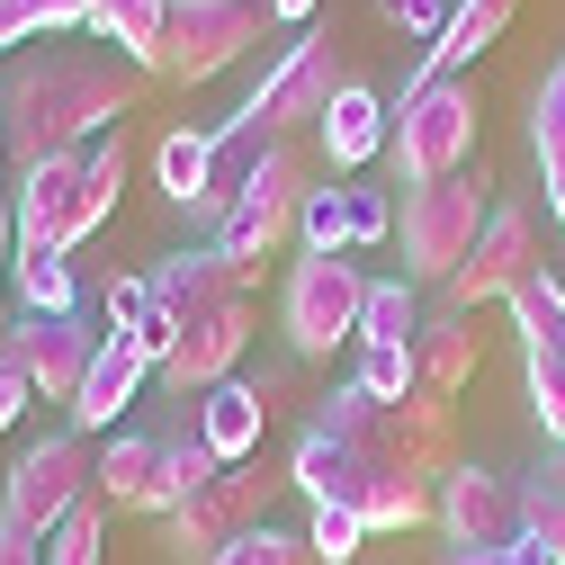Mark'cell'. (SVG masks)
Returning a JSON list of instances; mask_svg holds the SVG:
<instances>
[{"mask_svg":"<svg viewBox=\"0 0 565 565\" xmlns=\"http://www.w3.org/2000/svg\"><path fill=\"white\" fill-rule=\"evenodd\" d=\"M135 73L126 54H90V45H28L10 54V73H0V135H10V171L45 162V153H90L99 135L126 126Z\"/></svg>","mask_w":565,"mask_h":565,"instance_id":"cell-1","label":"cell"},{"mask_svg":"<svg viewBox=\"0 0 565 565\" xmlns=\"http://www.w3.org/2000/svg\"><path fill=\"white\" fill-rule=\"evenodd\" d=\"M360 306H369V269L350 252H306L288 269V341H297V360H332L341 341H360Z\"/></svg>","mask_w":565,"mask_h":565,"instance_id":"cell-8","label":"cell"},{"mask_svg":"<svg viewBox=\"0 0 565 565\" xmlns=\"http://www.w3.org/2000/svg\"><path fill=\"white\" fill-rule=\"evenodd\" d=\"M377 10L404 28V36H440L449 28V10H458V0H377Z\"/></svg>","mask_w":565,"mask_h":565,"instance_id":"cell-40","label":"cell"},{"mask_svg":"<svg viewBox=\"0 0 565 565\" xmlns=\"http://www.w3.org/2000/svg\"><path fill=\"white\" fill-rule=\"evenodd\" d=\"M360 341H386V350H413V341H422V297H413V278H369Z\"/></svg>","mask_w":565,"mask_h":565,"instance_id":"cell-27","label":"cell"},{"mask_svg":"<svg viewBox=\"0 0 565 565\" xmlns=\"http://www.w3.org/2000/svg\"><path fill=\"white\" fill-rule=\"evenodd\" d=\"M206 565H315V556H306V539H288V530H269V521H260V530H243L234 547H216Z\"/></svg>","mask_w":565,"mask_h":565,"instance_id":"cell-33","label":"cell"},{"mask_svg":"<svg viewBox=\"0 0 565 565\" xmlns=\"http://www.w3.org/2000/svg\"><path fill=\"white\" fill-rule=\"evenodd\" d=\"M90 153H45L10 180V243L19 252H63L73 260L90 243Z\"/></svg>","mask_w":565,"mask_h":565,"instance_id":"cell-7","label":"cell"},{"mask_svg":"<svg viewBox=\"0 0 565 565\" xmlns=\"http://www.w3.org/2000/svg\"><path fill=\"white\" fill-rule=\"evenodd\" d=\"M234 297H252V278L216 252V243H206V252H171L162 269H153V306L189 332V323H206V315H225Z\"/></svg>","mask_w":565,"mask_h":565,"instance_id":"cell-19","label":"cell"},{"mask_svg":"<svg viewBox=\"0 0 565 565\" xmlns=\"http://www.w3.org/2000/svg\"><path fill=\"white\" fill-rule=\"evenodd\" d=\"M458 565H467V556H458Z\"/></svg>","mask_w":565,"mask_h":565,"instance_id":"cell-47","label":"cell"},{"mask_svg":"<svg viewBox=\"0 0 565 565\" xmlns=\"http://www.w3.org/2000/svg\"><path fill=\"white\" fill-rule=\"evenodd\" d=\"M45 565H99V503H82L73 521L45 539Z\"/></svg>","mask_w":565,"mask_h":565,"instance_id":"cell-38","label":"cell"},{"mask_svg":"<svg viewBox=\"0 0 565 565\" xmlns=\"http://www.w3.org/2000/svg\"><path fill=\"white\" fill-rule=\"evenodd\" d=\"M440 530H449L467 556L530 539V484H521V476H493V467H458V476H440Z\"/></svg>","mask_w":565,"mask_h":565,"instance_id":"cell-12","label":"cell"},{"mask_svg":"<svg viewBox=\"0 0 565 565\" xmlns=\"http://www.w3.org/2000/svg\"><path fill=\"white\" fill-rule=\"evenodd\" d=\"M530 153H539V189H547V225L565 234V126H530Z\"/></svg>","mask_w":565,"mask_h":565,"instance_id":"cell-36","label":"cell"},{"mask_svg":"<svg viewBox=\"0 0 565 565\" xmlns=\"http://www.w3.org/2000/svg\"><path fill=\"white\" fill-rule=\"evenodd\" d=\"M315 10H323V0H269V19H278V28H297V36L315 28Z\"/></svg>","mask_w":565,"mask_h":565,"instance_id":"cell-44","label":"cell"},{"mask_svg":"<svg viewBox=\"0 0 565 565\" xmlns=\"http://www.w3.org/2000/svg\"><path fill=\"white\" fill-rule=\"evenodd\" d=\"M530 539L547 547V565H565V484L556 476H530Z\"/></svg>","mask_w":565,"mask_h":565,"instance_id":"cell-35","label":"cell"},{"mask_svg":"<svg viewBox=\"0 0 565 565\" xmlns=\"http://www.w3.org/2000/svg\"><path fill=\"white\" fill-rule=\"evenodd\" d=\"M28 404H36V386L10 369V350H0V431H19V413H28Z\"/></svg>","mask_w":565,"mask_h":565,"instance_id":"cell-41","label":"cell"},{"mask_svg":"<svg viewBox=\"0 0 565 565\" xmlns=\"http://www.w3.org/2000/svg\"><path fill=\"white\" fill-rule=\"evenodd\" d=\"M323 431L350 440V449H369V458H386V467L413 476V484L458 476V413H449L440 386H413L404 404H377L360 377H350V386L323 395Z\"/></svg>","mask_w":565,"mask_h":565,"instance_id":"cell-2","label":"cell"},{"mask_svg":"<svg viewBox=\"0 0 565 565\" xmlns=\"http://www.w3.org/2000/svg\"><path fill=\"white\" fill-rule=\"evenodd\" d=\"M153 377H162V360L135 332H99V360H90V377L73 395V431H117V413L145 395Z\"/></svg>","mask_w":565,"mask_h":565,"instance_id":"cell-16","label":"cell"},{"mask_svg":"<svg viewBox=\"0 0 565 565\" xmlns=\"http://www.w3.org/2000/svg\"><path fill=\"white\" fill-rule=\"evenodd\" d=\"M162 28H171V0H99L90 10V36L117 45L135 73H162Z\"/></svg>","mask_w":565,"mask_h":565,"instance_id":"cell-25","label":"cell"},{"mask_svg":"<svg viewBox=\"0 0 565 565\" xmlns=\"http://www.w3.org/2000/svg\"><path fill=\"white\" fill-rule=\"evenodd\" d=\"M360 386H369L377 404H404V395L422 386V369H413V350H386V341H360Z\"/></svg>","mask_w":565,"mask_h":565,"instance_id":"cell-31","label":"cell"},{"mask_svg":"<svg viewBox=\"0 0 565 565\" xmlns=\"http://www.w3.org/2000/svg\"><path fill=\"white\" fill-rule=\"evenodd\" d=\"M99 306H108V332H135V323L153 315V278H108Z\"/></svg>","mask_w":565,"mask_h":565,"instance_id":"cell-39","label":"cell"},{"mask_svg":"<svg viewBox=\"0 0 565 565\" xmlns=\"http://www.w3.org/2000/svg\"><path fill=\"white\" fill-rule=\"evenodd\" d=\"M360 539H369V521H360V512L315 503V521H306V556H315V565H350V556H360Z\"/></svg>","mask_w":565,"mask_h":565,"instance_id":"cell-30","label":"cell"},{"mask_svg":"<svg viewBox=\"0 0 565 565\" xmlns=\"http://www.w3.org/2000/svg\"><path fill=\"white\" fill-rule=\"evenodd\" d=\"M260 28H269V0H171L162 73L171 82H216L260 45Z\"/></svg>","mask_w":565,"mask_h":565,"instance_id":"cell-9","label":"cell"},{"mask_svg":"<svg viewBox=\"0 0 565 565\" xmlns=\"http://www.w3.org/2000/svg\"><path fill=\"white\" fill-rule=\"evenodd\" d=\"M530 278H547L539 216H530V206H493L484 234H476V252H467V269L449 278V306H458V315H476V306H512Z\"/></svg>","mask_w":565,"mask_h":565,"instance_id":"cell-10","label":"cell"},{"mask_svg":"<svg viewBox=\"0 0 565 565\" xmlns=\"http://www.w3.org/2000/svg\"><path fill=\"white\" fill-rule=\"evenodd\" d=\"M278 145H288V135H269L260 117H243V108H234L216 135H206V189H198V216H206V225H225L234 206H243V189L260 180V162H269Z\"/></svg>","mask_w":565,"mask_h":565,"instance_id":"cell-17","label":"cell"},{"mask_svg":"<svg viewBox=\"0 0 565 565\" xmlns=\"http://www.w3.org/2000/svg\"><path fill=\"white\" fill-rule=\"evenodd\" d=\"M269 484H278V476H260V467H225L206 493H189V503L171 512V539L206 565L216 547H234L243 530H260V521H269Z\"/></svg>","mask_w":565,"mask_h":565,"instance_id":"cell-15","label":"cell"},{"mask_svg":"<svg viewBox=\"0 0 565 565\" xmlns=\"http://www.w3.org/2000/svg\"><path fill=\"white\" fill-rule=\"evenodd\" d=\"M395 135H386V162L404 189H431V180H458L467 153H476V90L467 82H404L395 99Z\"/></svg>","mask_w":565,"mask_h":565,"instance_id":"cell-3","label":"cell"},{"mask_svg":"<svg viewBox=\"0 0 565 565\" xmlns=\"http://www.w3.org/2000/svg\"><path fill=\"white\" fill-rule=\"evenodd\" d=\"M198 431H206V449H216L225 467H252V458H260V431H269L260 386H243V377L206 386V395H198Z\"/></svg>","mask_w":565,"mask_h":565,"instance_id":"cell-22","label":"cell"},{"mask_svg":"<svg viewBox=\"0 0 565 565\" xmlns=\"http://www.w3.org/2000/svg\"><path fill=\"white\" fill-rule=\"evenodd\" d=\"M297 243H306V252H350V189H315V198H306Z\"/></svg>","mask_w":565,"mask_h":565,"instance_id":"cell-32","label":"cell"},{"mask_svg":"<svg viewBox=\"0 0 565 565\" xmlns=\"http://www.w3.org/2000/svg\"><path fill=\"white\" fill-rule=\"evenodd\" d=\"M10 180H19V171H10V135H0V198H10Z\"/></svg>","mask_w":565,"mask_h":565,"instance_id":"cell-45","label":"cell"},{"mask_svg":"<svg viewBox=\"0 0 565 565\" xmlns=\"http://www.w3.org/2000/svg\"><path fill=\"white\" fill-rule=\"evenodd\" d=\"M306 198H315V162H306V145L288 135L269 162H260V180L243 189V206L216 225V252L243 269V278H260V260L278 252V243H297V225H306Z\"/></svg>","mask_w":565,"mask_h":565,"instance_id":"cell-6","label":"cell"},{"mask_svg":"<svg viewBox=\"0 0 565 565\" xmlns=\"http://www.w3.org/2000/svg\"><path fill=\"white\" fill-rule=\"evenodd\" d=\"M547 476H556V484H565V449H556V467H547Z\"/></svg>","mask_w":565,"mask_h":565,"instance_id":"cell-46","label":"cell"},{"mask_svg":"<svg viewBox=\"0 0 565 565\" xmlns=\"http://www.w3.org/2000/svg\"><path fill=\"white\" fill-rule=\"evenodd\" d=\"M0 350H10V369H19L45 404L73 413V395H82V377H90V360H99V332H90L82 315H19Z\"/></svg>","mask_w":565,"mask_h":565,"instance_id":"cell-13","label":"cell"},{"mask_svg":"<svg viewBox=\"0 0 565 565\" xmlns=\"http://www.w3.org/2000/svg\"><path fill=\"white\" fill-rule=\"evenodd\" d=\"M10 306L19 315H82V278L63 252H19L10 243Z\"/></svg>","mask_w":565,"mask_h":565,"instance_id":"cell-26","label":"cell"},{"mask_svg":"<svg viewBox=\"0 0 565 565\" xmlns=\"http://www.w3.org/2000/svg\"><path fill=\"white\" fill-rule=\"evenodd\" d=\"M386 234H395V198L369 189V180H350V252H369V243H386Z\"/></svg>","mask_w":565,"mask_h":565,"instance_id":"cell-37","label":"cell"},{"mask_svg":"<svg viewBox=\"0 0 565 565\" xmlns=\"http://www.w3.org/2000/svg\"><path fill=\"white\" fill-rule=\"evenodd\" d=\"M467 565H547V547H539V539H512V547H484V556H467Z\"/></svg>","mask_w":565,"mask_h":565,"instance_id":"cell-43","label":"cell"},{"mask_svg":"<svg viewBox=\"0 0 565 565\" xmlns=\"http://www.w3.org/2000/svg\"><path fill=\"white\" fill-rule=\"evenodd\" d=\"M90 493H99L108 512H162V440L153 431H108Z\"/></svg>","mask_w":565,"mask_h":565,"instance_id":"cell-21","label":"cell"},{"mask_svg":"<svg viewBox=\"0 0 565 565\" xmlns=\"http://www.w3.org/2000/svg\"><path fill=\"white\" fill-rule=\"evenodd\" d=\"M117 189H126V126L90 145V225H108V216H117Z\"/></svg>","mask_w":565,"mask_h":565,"instance_id":"cell-34","label":"cell"},{"mask_svg":"<svg viewBox=\"0 0 565 565\" xmlns=\"http://www.w3.org/2000/svg\"><path fill=\"white\" fill-rule=\"evenodd\" d=\"M386 135H395L386 90L341 82V90H332V108H323V126H315V145H323V162H332V171H369V162L386 153Z\"/></svg>","mask_w":565,"mask_h":565,"instance_id":"cell-20","label":"cell"},{"mask_svg":"<svg viewBox=\"0 0 565 565\" xmlns=\"http://www.w3.org/2000/svg\"><path fill=\"white\" fill-rule=\"evenodd\" d=\"M0 565H45V539H28V530L0 521Z\"/></svg>","mask_w":565,"mask_h":565,"instance_id":"cell-42","label":"cell"},{"mask_svg":"<svg viewBox=\"0 0 565 565\" xmlns=\"http://www.w3.org/2000/svg\"><path fill=\"white\" fill-rule=\"evenodd\" d=\"M216 476H225V458L206 449V431H198V422H189V431H171V440H162V512H180L189 493H206Z\"/></svg>","mask_w":565,"mask_h":565,"instance_id":"cell-28","label":"cell"},{"mask_svg":"<svg viewBox=\"0 0 565 565\" xmlns=\"http://www.w3.org/2000/svg\"><path fill=\"white\" fill-rule=\"evenodd\" d=\"M153 171H162V198L198 206V189H206V135H162V153H153Z\"/></svg>","mask_w":565,"mask_h":565,"instance_id":"cell-29","label":"cell"},{"mask_svg":"<svg viewBox=\"0 0 565 565\" xmlns=\"http://www.w3.org/2000/svg\"><path fill=\"white\" fill-rule=\"evenodd\" d=\"M90 484H99V449H90V431H45V440L19 449L10 484H0V521L28 530V539H54L82 503H99Z\"/></svg>","mask_w":565,"mask_h":565,"instance_id":"cell-4","label":"cell"},{"mask_svg":"<svg viewBox=\"0 0 565 565\" xmlns=\"http://www.w3.org/2000/svg\"><path fill=\"white\" fill-rule=\"evenodd\" d=\"M512 10H521V0H458V10H449V28L431 36V54H422V82H458L484 45H503Z\"/></svg>","mask_w":565,"mask_h":565,"instance_id":"cell-23","label":"cell"},{"mask_svg":"<svg viewBox=\"0 0 565 565\" xmlns=\"http://www.w3.org/2000/svg\"><path fill=\"white\" fill-rule=\"evenodd\" d=\"M484 162L458 171V180H431V189H404V278L413 288H449L467 269L476 234H484Z\"/></svg>","mask_w":565,"mask_h":565,"instance_id":"cell-5","label":"cell"},{"mask_svg":"<svg viewBox=\"0 0 565 565\" xmlns=\"http://www.w3.org/2000/svg\"><path fill=\"white\" fill-rule=\"evenodd\" d=\"M512 323H521L530 413H539V431L565 449V288H556V278H530V288L512 297Z\"/></svg>","mask_w":565,"mask_h":565,"instance_id":"cell-14","label":"cell"},{"mask_svg":"<svg viewBox=\"0 0 565 565\" xmlns=\"http://www.w3.org/2000/svg\"><path fill=\"white\" fill-rule=\"evenodd\" d=\"M243 341H252V297H234L225 315H206V323H189V332H180V350L162 360V386H171L180 404H198L206 386H225V377H234V360H243Z\"/></svg>","mask_w":565,"mask_h":565,"instance_id":"cell-18","label":"cell"},{"mask_svg":"<svg viewBox=\"0 0 565 565\" xmlns=\"http://www.w3.org/2000/svg\"><path fill=\"white\" fill-rule=\"evenodd\" d=\"M350 73H332V36L323 28H306L288 54L260 73V90L243 99V117H260L269 135H297V126H323V108H332V90H341Z\"/></svg>","mask_w":565,"mask_h":565,"instance_id":"cell-11","label":"cell"},{"mask_svg":"<svg viewBox=\"0 0 565 565\" xmlns=\"http://www.w3.org/2000/svg\"><path fill=\"white\" fill-rule=\"evenodd\" d=\"M476 360H484V332H476V315H431L422 323V341H413V369H422V386H440V395H458L467 377H476Z\"/></svg>","mask_w":565,"mask_h":565,"instance_id":"cell-24","label":"cell"}]
</instances>
